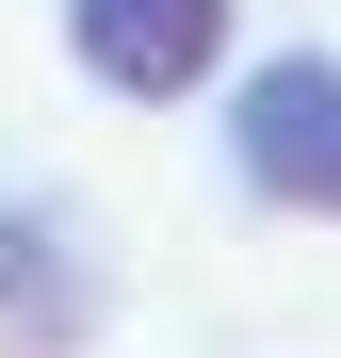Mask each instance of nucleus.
<instances>
[{"instance_id": "obj_3", "label": "nucleus", "mask_w": 341, "mask_h": 358, "mask_svg": "<svg viewBox=\"0 0 341 358\" xmlns=\"http://www.w3.org/2000/svg\"><path fill=\"white\" fill-rule=\"evenodd\" d=\"M227 33H244V0H66V66H82L98 98H130V114L211 98Z\"/></svg>"}, {"instance_id": "obj_1", "label": "nucleus", "mask_w": 341, "mask_h": 358, "mask_svg": "<svg viewBox=\"0 0 341 358\" xmlns=\"http://www.w3.org/2000/svg\"><path fill=\"white\" fill-rule=\"evenodd\" d=\"M211 82H227V179L260 212L341 228V49H260V66H211Z\"/></svg>"}, {"instance_id": "obj_2", "label": "nucleus", "mask_w": 341, "mask_h": 358, "mask_svg": "<svg viewBox=\"0 0 341 358\" xmlns=\"http://www.w3.org/2000/svg\"><path fill=\"white\" fill-rule=\"evenodd\" d=\"M98 326H114L98 212L49 179H0V358H98Z\"/></svg>"}]
</instances>
